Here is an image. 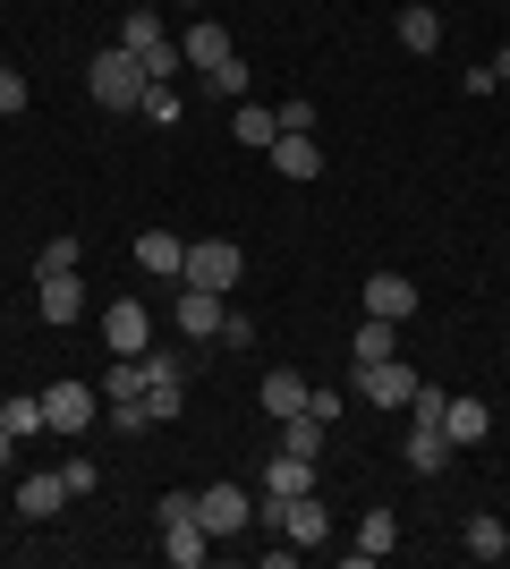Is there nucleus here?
I'll return each mask as SVG.
<instances>
[{
	"label": "nucleus",
	"instance_id": "obj_1",
	"mask_svg": "<svg viewBox=\"0 0 510 569\" xmlns=\"http://www.w3.org/2000/svg\"><path fill=\"white\" fill-rule=\"evenodd\" d=\"M146 86H153L146 60H137V51H120V43L86 60V94H94L102 111H137V102H146Z\"/></svg>",
	"mask_w": 510,
	"mask_h": 569
},
{
	"label": "nucleus",
	"instance_id": "obj_2",
	"mask_svg": "<svg viewBox=\"0 0 510 569\" xmlns=\"http://www.w3.org/2000/svg\"><path fill=\"white\" fill-rule=\"evenodd\" d=\"M179 281H188V289H221V298H230V289L247 281V256L230 247V238H196L188 263H179Z\"/></svg>",
	"mask_w": 510,
	"mask_h": 569
},
{
	"label": "nucleus",
	"instance_id": "obj_3",
	"mask_svg": "<svg viewBox=\"0 0 510 569\" xmlns=\"http://www.w3.org/2000/svg\"><path fill=\"white\" fill-rule=\"evenodd\" d=\"M264 527H281L298 552H307V545H332V510H323L316 493H290V501L264 493Z\"/></svg>",
	"mask_w": 510,
	"mask_h": 569
},
{
	"label": "nucleus",
	"instance_id": "obj_4",
	"mask_svg": "<svg viewBox=\"0 0 510 569\" xmlns=\"http://www.w3.org/2000/svg\"><path fill=\"white\" fill-rule=\"evenodd\" d=\"M196 527H204L213 545L247 536V527H256V501H247V485H204V493H196Z\"/></svg>",
	"mask_w": 510,
	"mask_h": 569
},
{
	"label": "nucleus",
	"instance_id": "obj_5",
	"mask_svg": "<svg viewBox=\"0 0 510 569\" xmlns=\"http://www.w3.org/2000/svg\"><path fill=\"white\" fill-rule=\"evenodd\" d=\"M349 391H358L366 408H409V400H417V375L400 366V357H374V366H358V375H349Z\"/></svg>",
	"mask_w": 510,
	"mask_h": 569
},
{
	"label": "nucleus",
	"instance_id": "obj_6",
	"mask_svg": "<svg viewBox=\"0 0 510 569\" xmlns=\"http://www.w3.org/2000/svg\"><path fill=\"white\" fill-rule=\"evenodd\" d=\"M94 417H102V391H94V382H51V391H43V426L51 433H86Z\"/></svg>",
	"mask_w": 510,
	"mask_h": 569
},
{
	"label": "nucleus",
	"instance_id": "obj_7",
	"mask_svg": "<svg viewBox=\"0 0 510 569\" xmlns=\"http://www.w3.org/2000/svg\"><path fill=\"white\" fill-rule=\"evenodd\" d=\"M102 340H111V357H146V349H153V315L137 307V298H111V315H102Z\"/></svg>",
	"mask_w": 510,
	"mask_h": 569
},
{
	"label": "nucleus",
	"instance_id": "obj_8",
	"mask_svg": "<svg viewBox=\"0 0 510 569\" xmlns=\"http://www.w3.org/2000/svg\"><path fill=\"white\" fill-rule=\"evenodd\" d=\"M221 315H230L221 289H188L179 281V340H221Z\"/></svg>",
	"mask_w": 510,
	"mask_h": 569
},
{
	"label": "nucleus",
	"instance_id": "obj_9",
	"mask_svg": "<svg viewBox=\"0 0 510 569\" xmlns=\"http://www.w3.org/2000/svg\"><path fill=\"white\" fill-rule=\"evenodd\" d=\"M366 315L409 323V315H417V281H409V272H366Z\"/></svg>",
	"mask_w": 510,
	"mask_h": 569
},
{
	"label": "nucleus",
	"instance_id": "obj_10",
	"mask_svg": "<svg viewBox=\"0 0 510 569\" xmlns=\"http://www.w3.org/2000/svg\"><path fill=\"white\" fill-rule=\"evenodd\" d=\"M34 307H43V323L60 332V323L86 315V281H77V272H43V281H34Z\"/></svg>",
	"mask_w": 510,
	"mask_h": 569
},
{
	"label": "nucleus",
	"instance_id": "obj_11",
	"mask_svg": "<svg viewBox=\"0 0 510 569\" xmlns=\"http://www.w3.org/2000/svg\"><path fill=\"white\" fill-rule=\"evenodd\" d=\"M69 476H60V468H51V476H26V485H18V519H60V510H69Z\"/></svg>",
	"mask_w": 510,
	"mask_h": 569
},
{
	"label": "nucleus",
	"instance_id": "obj_12",
	"mask_svg": "<svg viewBox=\"0 0 510 569\" xmlns=\"http://www.w3.org/2000/svg\"><path fill=\"white\" fill-rule=\"evenodd\" d=\"M442 433H451V451H477L493 433V408L486 400H442Z\"/></svg>",
	"mask_w": 510,
	"mask_h": 569
},
{
	"label": "nucleus",
	"instance_id": "obj_13",
	"mask_svg": "<svg viewBox=\"0 0 510 569\" xmlns=\"http://www.w3.org/2000/svg\"><path fill=\"white\" fill-rule=\"evenodd\" d=\"M264 153H272V170H281V179H298V188H307V179H323V144H316V137H272Z\"/></svg>",
	"mask_w": 510,
	"mask_h": 569
},
{
	"label": "nucleus",
	"instance_id": "obj_14",
	"mask_svg": "<svg viewBox=\"0 0 510 569\" xmlns=\"http://www.w3.org/2000/svg\"><path fill=\"white\" fill-rule=\"evenodd\" d=\"M400 459H409L417 476H442L460 451H451V433H442V426H409V451H400Z\"/></svg>",
	"mask_w": 510,
	"mask_h": 569
},
{
	"label": "nucleus",
	"instance_id": "obj_15",
	"mask_svg": "<svg viewBox=\"0 0 510 569\" xmlns=\"http://www.w3.org/2000/svg\"><path fill=\"white\" fill-rule=\"evenodd\" d=\"M264 493H281V501H290V493H316V459L272 451V459H264Z\"/></svg>",
	"mask_w": 510,
	"mask_h": 569
},
{
	"label": "nucleus",
	"instance_id": "obj_16",
	"mask_svg": "<svg viewBox=\"0 0 510 569\" xmlns=\"http://www.w3.org/2000/svg\"><path fill=\"white\" fill-rule=\"evenodd\" d=\"M179 51H188V69H221V60H230V34H221L213 18H196L188 34H179Z\"/></svg>",
	"mask_w": 510,
	"mask_h": 569
},
{
	"label": "nucleus",
	"instance_id": "obj_17",
	"mask_svg": "<svg viewBox=\"0 0 510 569\" xmlns=\"http://www.w3.org/2000/svg\"><path fill=\"white\" fill-rule=\"evenodd\" d=\"M256 400H264V417H298V408H307V375H290V366H281V375L256 382Z\"/></svg>",
	"mask_w": 510,
	"mask_h": 569
},
{
	"label": "nucleus",
	"instance_id": "obj_18",
	"mask_svg": "<svg viewBox=\"0 0 510 569\" xmlns=\"http://www.w3.org/2000/svg\"><path fill=\"white\" fill-rule=\"evenodd\" d=\"M400 51H442V9L409 0V9H400Z\"/></svg>",
	"mask_w": 510,
	"mask_h": 569
},
{
	"label": "nucleus",
	"instance_id": "obj_19",
	"mask_svg": "<svg viewBox=\"0 0 510 569\" xmlns=\"http://www.w3.org/2000/svg\"><path fill=\"white\" fill-rule=\"evenodd\" d=\"M204 552H213V536H204V527H196V519L162 527V561H170V569H196V561H204Z\"/></svg>",
	"mask_w": 510,
	"mask_h": 569
},
{
	"label": "nucleus",
	"instance_id": "obj_20",
	"mask_svg": "<svg viewBox=\"0 0 510 569\" xmlns=\"http://www.w3.org/2000/svg\"><path fill=\"white\" fill-rule=\"evenodd\" d=\"M162 34H170V26H162V9H146V0H137V9L120 18V51H137V60H146V51L162 43Z\"/></svg>",
	"mask_w": 510,
	"mask_h": 569
},
{
	"label": "nucleus",
	"instance_id": "obj_21",
	"mask_svg": "<svg viewBox=\"0 0 510 569\" xmlns=\"http://www.w3.org/2000/svg\"><path fill=\"white\" fill-rule=\"evenodd\" d=\"M137 263H146V272H162V281H179V263H188V247H179L170 230H146V238H137Z\"/></svg>",
	"mask_w": 510,
	"mask_h": 569
},
{
	"label": "nucleus",
	"instance_id": "obj_22",
	"mask_svg": "<svg viewBox=\"0 0 510 569\" xmlns=\"http://www.w3.org/2000/svg\"><path fill=\"white\" fill-rule=\"evenodd\" d=\"M391 545H400V519H391V510H366V519H358V545H349V552H358V561H383Z\"/></svg>",
	"mask_w": 510,
	"mask_h": 569
},
{
	"label": "nucleus",
	"instance_id": "obj_23",
	"mask_svg": "<svg viewBox=\"0 0 510 569\" xmlns=\"http://www.w3.org/2000/svg\"><path fill=\"white\" fill-rule=\"evenodd\" d=\"M281 451H298V459H323V417H316V408L281 417Z\"/></svg>",
	"mask_w": 510,
	"mask_h": 569
},
{
	"label": "nucleus",
	"instance_id": "obj_24",
	"mask_svg": "<svg viewBox=\"0 0 510 569\" xmlns=\"http://www.w3.org/2000/svg\"><path fill=\"white\" fill-rule=\"evenodd\" d=\"M502 536H510V527H502V519H486V510H477V519L460 527V552H468V561H502Z\"/></svg>",
	"mask_w": 510,
	"mask_h": 569
},
{
	"label": "nucleus",
	"instance_id": "obj_25",
	"mask_svg": "<svg viewBox=\"0 0 510 569\" xmlns=\"http://www.w3.org/2000/svg\"><path fill=\"white\" fill-rule=\"evenodd\" d=\"M230 137H239V144H272V137H281V111H264V102H239V111H230Z\"/></svg>",
	"mask_w": 510,
	"mask_h": 569
},
{
	"label": "nucleus",
	"instance_id": "obj_26",
	"mask_svg": "<svg viewBox=\"0 0 510 569\" xmlns=\"http://www.w3.org/2000/svg\"><path fill=\"white\" fill-rule=\"evenodd\" d=\"M391 332H400V323H383V315H366L358 332H349V357H358V366H374V357H391Z\"/></svg>",
	"mask_w": 510,
	"mask_h": 569
},
{
	"label": "nucleus",
	"instance_id": "obj_27",
	"mask_svg": "<svg viewBox=\"0 0 510 569\" xmlns=\"http://www.w3.org/2000/svg\"><path fill=\"white\" fill-rule=\"evenodd\" d=\"M0 426L18 433V442H26V433H43V391H34V400H0Z\"/></svg>",
	"mask_w": 510,
	"mask_h": 569
},
{
	"label": "nucleus",
	"instance_id": "obj_28",
	"mask_svg": "<svg viewBox=\"0 0 510 569\" xmlns=\"http://www.w3.org/2000/svg\"><path fill=\"white\" fill-rule=\"evenodd\" d=\"M179 69H188V51H179V34H162V43L146 51V77H153V86H170Z\"/></svg>",
	"mask_w": 510,
	"mask_h": 569
},
{
	"label": "nucleus",
	"instance_id": "obj_29",
	"mask_svg": "<svg viewBox=\"0 0 510 569\" xmlns=\"http://www.w3.org/2000/svg\"><path fill=\"white\" fill-rule=\"evenodd\" d=\"M204 86H213V94H230V102H247V69H239V51H230L221 69H204Z\"/></svg>",
	"mask_w": 510,
	"mask_h": 569
},
{
	"label": "nucleus",
	"instance_id": "obj_30",
	"mask_svg": "<svg viewBox=\"0 0 510 569\" xmlns=\"http://www.w3.org/2000/svg\"><path fill=\"white\" fill-rule=\"evenodd\" d=\"M77 256H86V247H77V238L60 230V238H51V247H43V263H34V272H77Z\"/></svg>",
	"mask_w": 510,
	"mask_h": 569
},
{
	"label": "nucleus",
	"instance_id": "obj_31",
	"mask_svg": "<svg viewBox=\"0 0 510 569\" xmlns=\"http://www.w3.org/2000/svg\"><path fill=\"white\" fill-rule=\"evenodd\" d=\"M26 102H34V94H26V77H18V69H0V119H18Z\"/></svg>",
	"mask_w": 510,
	"mask_h": 569
},
{
	"label": "nucleus",
	"instance_id": "obj_32",
	"mask_svg": "<svg viewBox=\"0 0 510 569\" xmlns=\"http://www.w3.org/2000/svg\"><path fill=\"white\" fill-rule=\"evenodd\" d=\"M281 137H316V102H281Z\"/></svg>",
	"mask_w": 510,
	"mask_h": 569
},
{
	"label": "nucleus",
	"instance_id": "obj_33",
	"mask_svg": "<svg viewBox=\"0 0 510 569\" xmlns=\"http://www.w3.org/2000/svg\"><path fill=\"white\" fill-rule=\"evenodd\" d=\"M137 111H146V119H162V128H170V119H179V94H170V86H146V102H137Z\"/></svg>",
	"mask_w": 510,
	"mask_h": 569
},
{
	"label": "nucleus",
	"instance_id": "obj_34",
	"mask_svg": "<svg viewBox=\"0 0 510 569\" xmlns=\"http://www.w3.org/2000/svg\"><path fill=\"white\" fill-rule=\"evenodd\" d=\"M60 476H69V493H77V501H86V493H94V485H102V468H94V459H69V468H60Z\"/></svg>",
	"mask_w": 510,
	"mask_h": 569
},
{
	"label": "nucleus",
	"instance_id": "obj_35",
	"mask_svg": "<svg viewBox=\"0 0 510 569\" xmlns=\"http://www.w3.org/2000/svg\"><path fill=\"white\" fill-rule=\"evenodd\" d=\"M162 527H179V519H196V493H162V510H153Z\"/></svg>",
	"mask_w": 510,
	"mask_h": 569
},
{
	"label": "nucleus",
	"instance_id": "obj_36",
	"mask_svg": "<svg viewBox=\"0 0 510 569\" xmlns=\"http://www.w3.org/2000/svg\"><path fill=\"white\" fill-rule=\"evenodd\" d=\"M486 69H493V86H510V43H502V51H493Z\"/></svg>",
	"mask_w": 510,
	"mask_h": 569
},
{
	"label": "nucleus",
	"instance_id": "obj_37",
	"mask_svg": "<svg viewBox=\"0 0 510 569\" xmlns=\"http://www.w3.org/2000/svg\"><path fill=\"white\" fill-rule=\"evenodd\" d=\"M9 459H18V433H9V426H0V468H9Z\"/></svg>",
	"mask_w": 510,
	"mask_h": 569
},
{
	"label": "nucleus",
	"instance_id": "obj_38",
	"mask_svg": "<svg viewBox=\"0 0 510 569\" xmlns=\"http://www.w3.org/2000/svg\"><path fill=\"white\" fill-rule=\"evenodd\" d=\"M502 561H510V536H502Z\"/></svg>",
	"mask_w": 510,
	"mask_h": 569
},
{
	"label": "nucleus",
	"instance_id": "obj_39",
	"mask_svg": "<svg viewBox=\"0 0 510 569\" xmlns=\"http://www.w3.org/2000/svg\"><path fill=\"white\" fill-rule=\"evenodd\" d=\"M0 400H9V391H0Z\"/></svg>",
	"mask_w": 510,
	"mask_h": 569
}]
</instances>
